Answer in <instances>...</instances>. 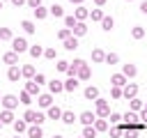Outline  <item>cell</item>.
Returning <instances> with one entry per match:
<instances>
[{"instance_id": "1", "label": "cell", "mask_w": 147, "mask_h": 138, "mask_svg": "<svg viewBox=\"0 0 147 138\" xmlns=\"http://www.w3.org/2000/svg\"><path fill=\"white\" fill-rule=\"evenodd\" d=\"M94 106H96V117H106V120L110 117V103H108V99H101L99 97L94 101Z\"/></svg>"}, {"instance_id": "2", "label": "cell", "mask_w": 147, "mask_h": 138, "mask_svg": "<svg viewBox=\"0 0 147 138\" xmlns=\"http://www.w3.org/2000/svg\"><path fill=\"white\" fill-rule=\"evenodd\" d=\"M23 120H25L28 124H39V126H41V122H44L46 117H44L41 113H37V110H32V108H28V110L23 113Z\"/></svg>"}, {"instance_id": "3", "label": "cell", "mask_w": 147, "mask_h": 138, "mask_svg": "<svg viewBox=\"0 0 147 138\" xmlns=\"http://www.w3.org/2000/svg\"><path fill=\"white\" fill-rule=\"evenodd\" d=\"M28 48H30V46H28V41H25L23 37H14V39H11V51H14V53H25Z\"/></svg>"}, {"instance_id": "4", "label": "cell", "mask_w": 147, "mask_h": 138, "mask_svg": "<svg viewBox=\"0 0 147 138\" xmlns=\"http://www.w3.org/2000/svg\"><path fill=\"white\" fill-rule=\"evenodd\" d=\"M78 122H80L83 126H92V124L96 122V113H90V110H83V113L78 115Z\"/></svg>"}, {"instance_id": "5", "label": "cell", "mask_w": 147, "mask_h": 138, "mask_svg": "<svg viewBox=\"0 0 147 138\" xmlns=\"http://www.w3.org/2000/svg\"><path fill=\"white\" fill-rule=\"evenodd\" d=\"M18 103H21V99H18L16 94H5V97H2V106H5L7 110H14Z\"/></svg>"}, {"instance_id": "6", "label": "cell", "mask_w": 147, "mask_h": 138, "mask_svg": "<svg viewBox=\"0 0 147 138\" xmlns=\"http://www.w3.org/2000/svg\"><path fill=\"white\" fill-rule=\"evenodd\" d=\"M122 90H124V99H129V101L136 99V94H138V85L136 83H126Z\"/></svg>"}, {"instance_id": "7", "label": "cell", "mask_w": 147, "mask_h": 138, "mask_svg": "<svg viewBox=\"0 0 147 138\" xmlns=\"http://www.w3.org/2000/svg\"><path fill=\"white\" fill-rule=\"evenodd\" d=\"M126 83H129V78H126V76H124L122 71H119V74H113V76H110V85H117V87H124Z\"/></svg>"}, {"instance_id": "8", "label": "cell", "mask_w": 147, "mask_h": 138, "mask_svg": "<svg viewBox=\"0 0 147 138\" xmlns=\"http://www.w3.org/2000/svg\"><path fill=\"white\" fill-rule=\"evenodd\" d=\"M37 103H39L41 108H51V106H53V94H51V92L39 94V97H37Z\"/></svg>"}, {"instance_id": "9", "label": "cell", "mask_w": 147, "mask_h": 138, "mask_svg": "<svg viewBox=\"0 0 147 138\" xmlns=\"http://www.w3.org/2000/svg\"><path fill=\"white\" fill-rule=\"evenodd\" d=\"M85 64V60H74V62H69V69H67V74L74 78V76H78V69Z\"/></svg>"}, {"instance_id": "10", "label": "cell", "mask_w": 147, "mask_h": 138, "mask_svg": "<svg viewBox=\"0 0 147 138\" xmlns=\"http://www.w3.org/2000/svg\"><path fill=\"white\" fill-rule=\"evenodd\" d=\"M62 90H64V80H55V78H53V80L48 83V92H51V94H57V92H62Z\"/></svg>"}, {"instance_id": "11", "label": "cell", "mask_w": 147, "mask_h": 138, "mask_svg": "<svg viewBox=\"0 0 147 138\" xmlns=\"http://www.w3.org/2000/svg\"><path fill=\"white\" fill-rule=\"evenodd\" d=\"M2 60H5L9 67H16V64H18V53L9 51V53H5V55H2Z\"/></svg>"}, {"instance_id": "12", "label": "cell", "mask_w": 147, "mask_h": 138, "mask_svg": "<svg viewBox=\"0 0 147 138\" xmlns=\"http://www.w3.org/2000/svg\"><path fill=\"white\" fill-rule=\"evenodd\" d=\"M122 74H124L126 78H133V76L138 74V69H136V64H131V62H126V64H122Z\"/></svg>"}, {"instance_id": "13", "label": "cell", "mask_w": 147, "mask_h": 138, "mask_svg": "<svg viewBox=\"0 0 147 138\" xmlns=\"http://www.w3.org/2000/svg\"><path fill=\"white\" fill-rule=\"evenodd\" d=\"M90 76H92V69H90V64H83L80 69H78V80H90Z\"/></svg>"}, {"instance_id": "14", "label": "cell", "mask_w": 147, "mask_h": 138, "mask_svg": "<svg viewBox=\"0 0 147 138\" xmlns=\"http://www.w3.org/2000/svg\"><path fill=\"white\" fill-rule=\"evenodd\" d=\"M85 99L96 101V99H99V87H96V85H87V87H85Z\"/></svg>"}, {"instance_id": "15", "label": "cell", "mask_w": 147, "mask_h": 138, "mask_svg": "<svg viewBox=\"0 0 147 138\" xmlns=\"http://www.w3.org/2000/svg\"><path fill=\"white\" fill-rule=\"evenodd\" d=\"M41 136H44V131H41L39 124H30L28 126V138H41Z\"/></svg>"}, {"instance_id": "16", "label": "cell", "mask_w": 147, "mask_h": 138, "mask_svg": "<svg viewBox=\"0 0 147 138\" xmlns=\"http://www.w3.org/2000/svg\"><path fill=\"white\" fill-rule=\"evenodd\" d=\"M71 32H74V37H83V34H87V23H85V21H78V25H76Z\"/></svg>"}, {"instance_id": "17", "label": "cell", "mask_w": 147, "mask_h": 138, "mask_svg": "<svg viewBox=\"0 0 147 138\" xmlns=\"http://www.w3.org/2000/svg\"><path fill=\"white\" fill-rule=\"evenodd\" d=\"M21 76H23V74H21V69H18V67H9V69H7V78H9L11 83H16Z\"/></svg>"}, {"instance_id": "18", "label": "cell", "mask_w": 147, "mask_h": 138, "mask_svg": "<svg viewBox=\"0 0 147 138\" xmlns=\"http://www.w3.org/2000/svg\"><path fill=\"white\" fill-rule=\"evenodd\" d=\"M94 129H96V131H108V129H110V122H108L106 117H96Z\"/></svg>"}, {"instance_id": "19", "label": "cell", "mask_w": 147, "mask_h": 138, "mask_svg": "<svg viewBox=\"0 0 147 138\" xmlns=\"http://www.w3.org/2000/svg\"><path fill=\"white\" fill-rule=\"evenodd\" d=\"M21 74H23L25 78H30V80L37 76V71H34V67H32V64H23V67H21Z\"/></svg>"}, {"instance_id": "20", "label": "cell", "mask_w": 147, "mask_h": 138, "mask_svg": "<svg viewBox=\"0 0 147 138\" xmlns=\"http://www.w3.org/2000/svg\"><path fill=\"white\" fill-rule=\"evenodd\" d=\"M78 85H80V83H78V78H76V76H74V78L69 76V78L64 80V90H67V92H74V90H76Z\"/></svg>"}, {"instance_id": "21", "label": "cell", "mask_w": 147, "mask_h": 138, "mask_svg": "<svg viewBox=\"0 0 147 138\" xmlns=\"http://www.w3.org/2000/svg\"><path fill=\"white\" fill-rule=\"evenodd\" d=\"M0 120H2V124H14V122H16V120H14V113L7 110V108L0 113Z\"/></svg>"}, {"instance_id": "22", "label": "cell", "mask_w": 147, "mask_h": 138, "mask_svg": "<svg viewBox=\"0 0 147 138\" xmlns=\"http://www.w3.org/2000/svg\"><path fill=\"white\" fill-rule=\"evenodd\" d=\"M44 51H46V48H41V44H32V46L28 48V53H30L32 57H39V55H44Z\"/></svg>"}, {"instance_id": "23", "label": "cell", "mask_w": 147, "mask_h": 138, "mask_svg": "<svg viewBox=\"0 0 147 138\" xmlns=\"http://www.w3.org/2000/svg\"><path fill=\"white\" fill-rule=\"evenodd\" d=\"M11 126H14V131H16V133H23V131L28 133V122H25V120H16Z\"/></svg>"}, {"instance_id": "24", "label": "cell", "mask_w": 147, "mask_h": 138, "mask_svg": "<svg viewBox=\"0 0 147 138\" xmlns=\"http://www.w3.org/2000/svg\"><path fill=\"white\" fill-rule=\"evenodd\" d=\"M21 28L28 32V34H32L37 28H34V21H30V18H25V21H21Z\"/></svg>"}, {"instance_id": "25", "label": "cell", "mask_w": 147, "mask_h": 138, "mask_svg": "<svg viewBox=\"0 0 147 138\" xmlns=\"http://www.w3.org/2000/svg\"><path fill=\"white\" fill-rule=\"evenodd\" d=\"M129 108H131L133 113H138V110H142V108H145V103H142V101L136 97V99H131V101H129Z\"/></svg>"}, {"instance_id": "26", "label": "cell", "mask_w": 147, "mask_h": 138, "mask_svg": "<svg viewBox=\"0 0 147 138\" xmlns=\"http://www.w3.org/2000/svg\"><path fill=\"white\" fill-rule=\"evenodd\" d=\"M62 113H64V110H60L57 106H51V108H48V117H51V120H62Z\"/></svg>"}, {"instance_id": "27", "label": "cell", "mask_w": 147, "mask_h": 138, "mask_svg": "<svg viewBox=\"0 0 147 138\" xmlns=\"http://www.w3.org/2000/svg\"><path fill=\"white\" fill-rule=\"evenodd\" d=\"M92 60H94V62H106V53H103L101 48H94V51H92Z\"/></svg>"}, {"instance_id": "28", "label": "cell", "mask_w": 147, "mask_h": 138, "mask_svg": "<svg viewBox=\"0 0 147 138\" xmlns=\"http://www.w3.org/2000/svg\"><path fill=\"white\" fill-rule=\"evenodd\" d=\"M25 92H30V94H37V97H39V85H37L34 80H28V83H25Z\"/></svg>"}, {"instance_id": "29", "label": "cell", "mask_w": 147, "mask_h": 138, "mask_svg": "<svg viewBox=\"0 0 147 138\" xmlns=\"http://www.w3.org/2000/svg\"><path fill=\"white\" fill-rule=\"evenodd\" d=\"M76 120H78V117H76L71 110H64V113H62V122H64V124H74Z\"/></svg>"}, {"instance_id": "30", "label": "cell", "mask_w": 147, "mask_h": 138, "mask_svg": "<svg viewBox=\"0 0 147 138\" xmlns=\"http://www.w3.org/2000/svg\"><path fill=\"white\" fill-rule=\"evenodd\" d=\"M122 120H126L124 124H136V120H140V117H138L133 110H129V113H124V115H122Z\"/></svg>"}, {"instance_id": "31", "label": "cell", "mask_w": 147, "mask_h": 138, "mask_svg": "<svg viewBox=\"0 0 147 138\" xmlns=\"http://www.w3.org/2000/svg\"><path fill=\"white\" fill-rule=\"evenodd\" d=\"M76 18H78V21H85V18H90V9H85V7H78V9H76Z\"/></svg>"}, {"instance_id": "32", "label": "cell", "mask_w": 147, "mask_h": 138, "mask_svg": "<svg viewBox=\"0 0 147 138\" xmlns=\"http://www.w3.org/2000/svg\"><path fill=\"white\" fill-rule=\"evenodd\" d=\"M76 25H78V18H76V16H64V28L74 30Z\"/></svg>"}, {"instance_id": "33", "label": "cell", "mask_w": 147, "mask_h": 138, "mask_svg": "<svg viewBox=\"0 0 147 138\" xmlns=\"http://www.w3.org/2000/svg\"><path fill=\"white\" fill-rule=\"evenodd\" d=\"M96 133H99V131L94 129V124H92V126H85V129H83V138H96Z\"/></svg>"}, {"instance_id": "34", "label": "cell", "mask_w": 147, "mask_h": 138, "mask_svg": "<svg viewBox=\"0 0 147 138\" xmlns=\"http://www.w3.org/2000/svg\"><path fill=\"white\" fill-rule=\"evenodd\" d=\"M32 12H34V18H46V16L51 14L46 7H37V9H32Z\"/></svg>"}, {"instance_id": "35", "label": "cell", "mask_w": 147, "mask_h": 138, "mask_svg": "<svg viewBox=\"0 0 147 138\" xmlns=\"http://www.w3.org/2000/svg\"><path fill=\"white\" fill-rule=\"evenodd\" d=\"M113 25H115V21H113L110 16H103V21H101V28L108 32V30H113Z\"/></svg>"}, {"instance_id": "36", "label": "cell", "mask_w": 147, "mask_h": 138, "mask_svg": "<svg viewBox=\"0 0 147 138\" xmlns=\"http://www.w3.org/2000/svg\"><path fill=\"white\" fill-rule=\"evenodd\" d=\"M131 37H133V39H142V37H145V28H140V25H136V28L131 30Z\"/></svg>"}, {"instance_id": "37", "label": "cell", "mask_w": 147, "mask_h": 138, "mask_svg": "<svg viewBox=\"0 0 147 138\" xmlns=\"http://www.w3.org/2000/svg\"><path fill=\"white\" fill-rule=\"evenodd\" d=\"M64 48H67V51H74V48H78V39H76V37H69V39L64 41Z\"/></svg>"}, {"instance_id": "38", "label": "cell", "mask_w": 147, "mask_h": 138, "mask_svg": "<svg viewBox=\"0 0 147 138\" xmlns=\"http://www.w3.org/2000/svg\"><path fill=\"white\" fill-rule=\"evenodd\" d=\"M18 99H21V103H25V106H30V103H32V94H30V92H25V90L18 94Z\"/></svg>"}, {"instance_id": "39", "label": "cell", "mask_w": 147, "mask_h": 138, "mask_svg": "<svg viewBox=\"0 0 147 138\" xmlns=\"http://www.w3.org/2000/svg\"><path fill=\"white\" fill-rule=\"evenodd\" d=\"M48 12H51L53 16H62V14H64V12H62V5H57V2H55V5H51V7H48Z\"/></svg>"}, {"instance_id": "40", "label": "cell", "mask_w": 147, "mask_h": 138, "mask_svg": "<svg viewBox=\"0 0 147 138\" xmlns=\"http://www.w3.org/2000/svg\"><path fill=\"white\" fill-rule=\"evenodd\" d=\"M57 37H60V39H62V41H67V39H69V37H74V32H71V30H69V28H62V30H60V32H57Z\"/></svg>"}, {"instance_id": "41", "label": "cell", "mask_w": 147, "mask_h": 138, "mask_svg": "<svg viewBox=\"0 0 147 138\" xmlns=\"http://www.w3.org/2000/svg\"><path fill=\"white\" fill-rule=\"evenodd\" d=\"M108 131H110V138H119V136L124 133V126L119 124V126H113V129H108Z\"/></svg>"}, {"instance_id": "42", "label": "cell", "mask_w": 147, "mask_h": 138, "mask_svg": "<svg viewBox=\"0 0 147 138\" xmlns=\"http://www.w3.org/2000/svg\"><path fill=\"white\" fill-rule=\"evenodd\" d=\"M7 39H14L11 37V30L9 28H0V41H7Z\"/></svg>"}, {"instance_id": "43", "label": "cell", "mask_w": 147, "mask_h": 138, "mask_svg": "<svg viewBox=\"0 0 147 138\" xmlns=\"http://www.w3.org/2000/svg\"><path fill=\"white\" fill-rule=\"evenodd\" d=\"M90 18H92V21H103V12H101V9H92V12H90Z\"/></svg>"}, {"instance_id": "44", "label": "cell", "mask_w": 147, "mask_h": 138, "mask_svg": "<svg viewBox=\"0 0 147 138\" xmlns=\"http://www.w3.org/2000/svg\"><path fill=\"white\" fill-rule=\"evenodd\" d=\"M117 62H119V55L117 53H108L106 55V64H117Z\"/></svg>"}, {"instance_id": "45", "label": "cell", "mask_w": 147, "mask_h": 138, "mask_svg": "<svg viewBox=\"0 0 147 138\" xmlns=\"http://www.w3.org/2000/svg\"><path fill=\"white\" fill-rule=\"evenodd\" d=\"M110 94H113V99H122V97H124V90H122V87H117V85H113Z\"/></svg>"}, {"instance_id": "46", "label": "cell", "mask_w": 147, "mask_h": 138, "mask_svg": "<svg viewBox=\"0 0 147 138\" xmlns=\"http://www.w3.org/2000/svg\"><path fill=\"white\" fill-rule=\"evenodd\" d=\"M55 69H57V71H67V69H69V62H67V60H60V62L55 64Z\"/></svg>"}, {"instance_id": "47", "label": "cell", "mask_w": 147, "mask_h": 138, "mask_svg": "<svg viewBox=\"0 0 147 138\" xmlns=\"http://www.w3.org/2000/svg\"><path fill=\"white\" fill-rule=\"evenodd\" d=\"M44 57H48V60H55V48H46V51H44Z\"/></svg>"}, {"instance_id": "48", "label": "cell", "mask_w": 147, "mask_h": 138, "mask_svg": "<svg viewBox=\"0 0 147 138\" xmlns=\"http://www.w3.org/2000/svg\"><path fill=\"white\" fill-rule=\"evenodd\" d=\"M32 80H34L37 85H41V83H46V76H44V74H37V76H34Z\"/></svg>"}, {"instance_id": "49", "label": "cell", "mask_w": 147, "mask_h": 138, "mask_svg": "<svg viewBox=\"0 0 147 138\" xmlns=\"http://www.w3.org/2000/svg\"><path fill=\"white\" fill-rule=\"evenodd\" d=\"M108 120H110V122H119V120H122V115H119V113H110V117H108Z\"/></svg>"}, {"instance_id": "50", "label": "cell", "mask_w": 147, "mask_h": 138, "mask_svg": "<svg viewBox=\"0 0 147 138\" xmlns=\"http://www.w3.org/2000/svg\"><path fill=\"white\" fill-rule=\"evenodd\" d=\"M28 5H30L32 9H37V7H41V0H28Z\"/></svg>"}, {"instance_id": "51", "label": "cell", "mask_w": 147, "mask_h": 138, "mask_svg": "<svg viewBox=\"0 0 147 138\" xmlns=\"http://www.w3.org/2000/svg\"><path fill=\"white\" fill-rule=\"evenodd\" d=\"M140 120L147 124V108H142V110H140Z\"/></svg>"}, {"instance_id": "52", "label": "cell", "mask_w": 147, "mask_h": 138, "mask_svg": "<svg viewBox=\"0 0 147 138\" xmlns=\"http://www.w3.org/2000/svg\"><path fill=\"white\" fill-rule=\"evenodd\" d=\"M11 2H14V5H16V7H21V5H25V2H28V0H11Z\"/></svg>"}, {"instance_id": "53", "label": "cell", "mask_w": 147, "mask_h": 138, "mask_svg": "<svg viewBox=\"0 0 147 138\" xmlns=\"http://www.w3.org/2000/svg\"><path fill=\"white\" fill-rule=\"evenodd\" d=\"M140 12H142V14H147V0H145V2L140 5Z\"/></svg>"}, {"instance_id": "54", "label": "cell", "mask_w": 147, "mask_h": 138, "mask_svg": "<svg viewBox=\"0 0 147 138\" xmlns=\"http://www.w3.org/2000/svg\"><path fill=\"white\" fill-rule=\"evenodd\" d=\"M94 2H96L99 7H101V5H106V0H94Z\"/></svg>"}, {"instance_id": "55", "label": "cell", "mask_w": 147, "mask_h": 138, "mask_svg": "<svg viewBox=\"0 0 147 138\" xmlns=\"http://www.w3.org/2000/svg\"><path fill=\"white\" fill-rule=\"evenodd\" d=\"M69 2H76V5H80V2H83V0H69Z\"/></svg>"}, {"instance_id": "56", "label": "cell", "mask_w": 147, "mask_h": 138, "mask_svg": "<svg viewBox=\"0 0 147 138\" xmlns=\"http://www.w3.org/2000/svg\"><path fill=\"white\" fill-rule=\"evenodd\" d=\"M53 138H62V136H57V133H55V136H53Z\"/></svg>"}, {"instance_id": "57", "label": "cell", "mask_w": 147, "mask_h": 138, "mask_svg": "<svg viewBox=\"0 0 147 138\" xmlns=\"http://www.w3.org/2000/svg\"><path fill=\"white\" fill-rule=\"evenodd\" d=\"M0 9H2V0H0Z\"/></svg>"}, {"instance_id": "58", "label": "cell", "mask_w": 147, "mask_h": 138, "mask_svg": "<svg viewBox=\"0 0 147 138\" xmlns=\"http://www.w3.org/2000/svg\"><path fill=\"white\" fill-rule=\"evenodd\" d=\"M0 129H2V120H0Z\"/></svg>"}, {"instance_id": "59", "label": "cell", "mask_w": 147, "mask_h": 138, "mask_svg": "<svg viewBox=\"0 0 147 138\" xmlns=\"http://www.w3.org/2000/svg\"><path fill=\"white\" fill-rule=\"evenodd\" d=\"M14 138H18V133H16V136H14Z\"/></svg>"}, {"instance_id": "60", "label": "cell", "mask_w": 147, "mask_h": 138, "mask_svg": "<svg viewBox=\"0 0 147 138\" xmlns=\"http://www.w3.org/2000/svg\"><path fill=\"white\" fill-rule=\"evenodd\" d=\"M0 103H2V97H0Z\"/></svg>"}, {"instance_id": "61", "label": "cell", "mask_w": 147, "mask_h": 138, "mask_svg": "<svg viewBox=\"0 0 147 138\" xmlns=\"http://www.w3.org/2000/svg\"><path fill=\"white\" fill-rule=\"evenodd\" d=\"M145 108H147V103H145Z\"/></svg>"}, {"instance_id": "62", "label": "cell", "mask_w": 147, "mask_h": 138, "mask_svg": "<svg viewBox=\"0 0 147 138\" xmlns=\"http://www.w3.org/2000/svg\"><path fill=\"white\" fill-rule=\"evenodd\" d=\"M80 138H83V136H80Z\"/></svg>"}]
</instances>
